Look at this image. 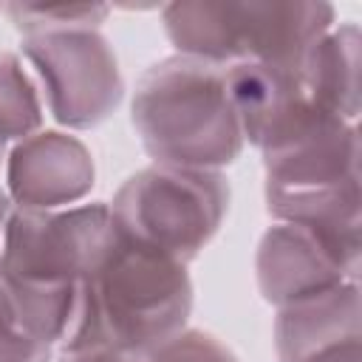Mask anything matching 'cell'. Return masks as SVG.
I'll list each match as a JSON object with an SVG mask.
<instances>
[{"mask_svg": "<svg viewBox=\"0 0 362 362\" xmlns=\"http://www.w3.org/2000/svg\"><path fill=\"white\" fill-rule=\"evenodd\" d=\"M42 130V96L20 54L0 51V141H23Z\"/></svg>", "mask_w": 362, "mask_h": 362, "instance_id": "13", "label": "cell"}, {"mask_svg": "<svg viewBox=\"0 0 362 362\" xmlns=\"http://www.w3.org/2000/svg\"><path fill=\"white\" fill-rule=\"evenodd\" d=\"M130 119L153 164L221 173L243 153L226 68L173 54L136 82Z\"/></svg>", "mask_w": 362, "mask_h": 362, "instance_id": "3", "label": "cell"}, {"mask_svg": "<svg viewBox=\"0 0 362 362\" xmlns=\"http://www.w3.org/2000/svg\"><path fill=\"white\" fill-rule=\"evenodd\" d=\"M107 201L68 209H11L0 240V277L11 294L20 331L59 345L68 339L79 283L110 235Z\"/></svg>", "mask_w": 362, "mask_h": 362, "instance_id": "2", "label": "cell"}, {"mask_svg": "<svg viewBox=\"0 0 362 362\" xmlns=\"http://www.w3.org/2000/svg\"><path fill=\"white\" fill-rule=\"evenodd\" d=\"M96 184L90 150L65 130H40L6 156V195L14 209H68Z\"/></svg>", "mask_w": 362, "mask_h": 362, "instance_id": "10", "label": "cell"}, {"mask_svg": "<svg viewBox=\"0 0 362 362\" xmlns=\"http://www.w3.org/2000/svg\"><path fill=\"white\" fill-rule=\"evenodd\" d=\"M308 362H362V339L334 345V348H328V351L311 356Z\"/></svg>", "mask_w": 362, "mask_h": 362, "instance_id": "18", "label": "cell"}, {"mask_svg": "<svg viewBox=\"0 0 362 362\" xmlns=\"http://www.w3.org/2000/svg\"><path fill=\"white\" fill-rule=\"evenodd\" d=\"M141 362H238V356L212 334L198 328H184Z\"/></svg>", "mask_w": 362, "mask_h": 362, "instance_id": "15", "label": "cell"}, {"mask_svg": "<svg viewBox=\"0 0 362 362\" xmlns=\"http://www.w3.org/2000/svg\"><path fill=\"white\" fill-rule=\"evenodd\" d=\"M359 229L274 221L257 243V288L269 305L286 308L342 283H359Z\"/></svg>", "mask_w": 362, "mask_h": 362, "instance_id": "8", "label": "cell"}, {"mask_svg": "<svg viewBox=\"0 0 362 362\" xmlns=\"http://www.w3.org/2000/svg\"><path fill=\"white\" fill-rule=\"evenodd\" d=\"M17 328H20V325H17V311H14V303H11V294H8L6 283H3V277H0V337L11 334V331H17Z\"/></svg>", "mask_w": 362, "mask_h": 362, "instance_id": "19", "label": "cell"}, {"mask_svg": "<svg viewBox=\"0 0 362 362\" xmlns=\"http://www.w3.org/2000/svg\"><path fill=\"white\" fill-rule=\"evenodd\" d=\"M192 280L184 263L127 238L116 223L79 283L62 351H116L144 359L187 328Z\"/></svg>", "mask_w": 362, "mask_h": 362, "instance_id": "1", "label": "cell"}, {"mask_svg": "<svg viewBox=\"0 0 362 362\" xmlns=\"http://www.w3.org/2000/svg\"><path fill=\"white\" fill-rule=\"evenodd\" d=\"M175 54L221 68L240 62H297L328 34L331 3L314 0H184L161 6Z\"/></svg>", "mask_w": 362, "mask_h": 362, "instance_id": "4", "label": "cell"}, {"mask_svg": "<svg viewBox=\"0 0 362 362\" xmlns=\"http://www.w3.org/2000/svg\"><path fill=\"white\" fill-rule=\"evenodd\" d=\"M362 339L359 283H342L325 294L277 308L274 348L280 362H308L311 356Z\"/></svg>", "mask_w": 362, "mask_h": 362, "instance_id": "11", "label": "cell"}, {"mask_svg": "<svg viewBox=\"0 0 362 362\" xmlns=\"http://www.w3.org/2000/svg\"><path fill=\"white\" fill-rule=\"evenodd\" d=\"M263 195L274 221L362 229L359 127L334 119L291 147L266 153Z\"/></svg>", "mask_w": 362, "mask_h": 362, "instance_id": "5", "label": "cell"}, {"mask_svg": "<svg viewBox=\"0 0 362 362\" xmlns=\"http://www.w3.org/2000/svg\"><path fill=\"white\" fill-rule=\"evenodd\" d=\"M0 362H54V345L17 328L0 337Z\"/></svg>", "mask_w": 362, "mask_h": 362, "instance_id": "16", "label": "cell"}, {"mask_svg": "<svg viewBox=\"0 0 362 362\" xmlns=\"http://www.w3.org/2000/svg\"><path fill=\"white\" fill-rule=\"evenodd\" d=\"M54 362H141V359L116 351H62L59 359Z\"/></svg>", "mask_w": 362, "mask_h": 362, "instance_id": "17", "label": "cell"}, {"mask_svg": "<svg viewBox=\"0 0 362 362\" xmlns=\"http://www.w3.org/2000/svg\"><path fill=\"white\" fill-rule=\"evenodd\" d=\"M3 158H6V144L0 141V161H3Z\"/></svg>", "mask_w": 362, "mask_h": 362, "instance_id": "21", "label": "cell"}, {"mask_svg": "<svg viewBox=\"0 0 362 362\" xmlns=\"http://www.w3.org/2000/svg\"><path fill=\"white\" fill-rule=\"evenodd\" d=\"M305 82L320 102L337 119H359V28L356 23L334 25L322 34L300 59Z\"/></svg>", "mask_w": 362, "mask_h": 362, "instance_id": "12", "label": "cell"}, {"mask_svg": "<svg viewBox=\"0 0 362 362\" xmlns=\"http://www.w3.org/2000/svg\"><path fill=\"white\" fill-rule=\"evenodd\" d=\"M20 57L31 68L51 119L68 130L102 124L124 96L119 59L99 28L28 34Z\"/></svg>", "mask_w": 362, "mask_h": 362, "instance_id": "7", "label": "cell"}, {"mask_svg": "<svg viewBox=\"0 0 362 362\" xmlns=\"http://www.w3.org/2000/svg\"><path fill=\"white\" fill-rule=\"evenodd\" d=\"M107 206L127 238L187 266L218 235L229 209V181L212 170L150 164L133 173Z\"/></svg>", "mask_w": 362, "mask_h": 362, "instance_id": "6", "label": "cell"}, {"mask_svg": "<svg viewBox=\"0 0 362 362\" xmlns=\"http://www.w3.org/2000/svg\"><path fill=\"white\" fill-rule=\"evenodd\" d=\"M11 209H14V204H11V198L6 195V189L0 187V240H3V232H6V223H8Z\"/></svg>", "mask_w": 362, "mask_h": 362, "instance_id": "20", "label": "cell"}, {"mask_svg": "<svg viewBox=\"0 0 362 362\" xmlns=\"http://www.w3.org/2000/svg\"><path fill=\"white\" fill-rule=\"evenodd\" d=\"M226 88L243 141L263 156L291 147L337 119L314 99L300 59L232 65L226 68Z\"/></svg>", "mask_w": 362, "mask_h": 362, "instance_id": "9", "label": "cell"}, {"mask_svg": "<svg viewBox=\"0 0 362 362\" xmlns=\"http://www.w3.org/2000/svg\"><path fill=\"white\" fill-rule=\"evenodd\" d=\"M3 11L11 17L14 28L23 37H28V34L62 31V28H99L110 14V6L105 3H59V6L8 3L3 6Z\"/></svg>", "mask_w": 362, "mask_h": 362, "instance_id": "14", "label": "cell"}]
</instances>
